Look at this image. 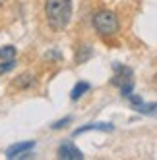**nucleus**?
<instances>
[{
  "instance_id": "6e6552de",
  "label": "nucleus",
  "mask_w": 157,
  "mask_h": 160,
  "mask_svg": "<svg viewBox=\"0 0 157 160\" xmlns=\"http://www.w3.org/2000/svg\"><path fill=\"white\" fill-rule=\"evenodd\" d=\"M89 89H91V85H89L87 81H78V83L74 85V89H72V93H70V98H72V100H80Z\"/></svg>"
},
{
  "instance_id": "7ed1b4c3",
  "label": "nucleus",
  "mask_w": 157,
  "mask_h": 160,
  "mask_svg": "<svg viewBox=\"0 0 157 160\" xmlns=\"http://www.w3.org/2000/svg\"><path fill=\"white\" fill-rule=\"evenodd\" d=\"M113 70H115V75L111 79V83L116 85L120 89L122 97L128 98L132 95V89H134V72H132V68L122 66V64H113Z\"/></svg>"
},
{
  "instance_id": "4468645a",
  "label": "nucleus",
  "mask_w": 157,
  "mask_h": 160,
  "mask_svg": "<svg viewBox=\"0 0 157 160\" xmlns=\"http://www.w3.org/2000/svg\"><path fill=\"white\" fill-rule=\"evenodd\" d=\"M128 98H130V102H132V106H140L142 102H143V100H142V98H140L138 95H136V97H134V95H130Z\"/></svg>"
},
{
  "instance_id": "f03ea898",
  "label": "nucleus",
  "mask_w": 157,
  "mask_h": 160,
  "mask_svg": "<svg viewBox=\"0 0 157 160\" xmlns=\"http://www.w3.org/2000/svg\"><path fill=\"white\" fill-rule=\"evenodd\" d=\"M118 18L115 12L111 10H99V12L93 16V29L99 33L101 37H113L118 33Z\"/></svg>"
},
{
  "instance_id": "0eeeda50",
  "label": "nucleus",
  "mask_w": 157,
  "mask_h": 160,
  "mask_svg": "<svg viewBox=\"0 0 157 160\" xmlns=\"http://www.w3.org/2000/svg\"><path fill=\"white\" fill-rule=\"evenodd\" d=\"M35 85V77H33L31 73H21L19 77H16V81H14V87L19 89V91H24V89H29Z\"/></svg>"
},
{
  "instance_id": "f8f14e48",
  "label": "nucleus",
  "mask_w": 157,
  "mask_h": 160,
  "mask_svg": "<svg viewBox=\"0 0 157 160\" xmlns=\"http://www.w3.org/2000/svg\"><path fill=\"white\" fill-rule=\"evenodd\" d=\"M16 58H10V60H2V64H0V73H8L10 70H14L16 68Z\"/></svg>"
},
{
  "instance_id": "dca6fc26",
  "label": "nucleus",
  "mask_w": 157,
  "mask_h": 160,
  "mask_svg": "<svg viewBox=\"0 0 157 160\" xmlns=\"http://www.w3.org/2000/svg\"><path fill=\"white\" fill-rule=\"evenodd\" d=\"M153 83H155V87H157V73H155V77H153Z\"/></svg>"
},
{
  "instance_id": "9d476101",
  "label": "nucleus",
  "mask_w": 157,
  "mask_h": 160,
  "mask_svg": "<svg viewBox=\"0 0 157 160\" xmlns=\"http://www.w3.org/2000/svg\"><path fill=\"white\" fill-rule=\"evenodd\" d=\"M10 58H16V48L12 47V44L0 48V60H10Z\"/></svg>"
},
{
  "instance_id": "423d86ee",
  "label": "nucleus",
  "mask_w": 157,
  "mask_h": 160,
  "mask_svg": "<svg viewBox=\"0 0 157 160\" xmlns=\"http://www.w3.org/2000/svg\"><path fill=\"white\" fill-rule=\"evenodd\" d=\"M93 129H97V131H113L115 125H113V123H87V125H84V128L76 129L74 135H82V133H85V131H93Z\"/></svg>"
},
{
  "instance_id": "9b49d317",
  "label": "nucleus",
  "mask_w": 157,
  "mask_h": 160,
  "mask_svg": "<svg viewBox=\"0 0 157 160\" xmlns=\"http://www.w3.org/2000/svg\"><path fill=\"white\" fill-rule=\"evenodd\" d=\"M136 110L140 112V114H157V102H153V104H142L140 106H136Z\"/></svg>"
},
{
  "instance_id": "f257e3e1",
  "label": "nucleus",
  "mask_w": 157,
  "mask_h": 160,
  "mask_svg": "<svg viewBox=\"0 0 157 160\" xmlns=\"http://www.w3.org/2000/svg\"><path fill=\"white\" fill-rule=\"evenodd\" d=\"M45 16L51 29H66L72 19V0H45Z\"/></svg>"
},
{
  "instance_id": "1a4fd4ad",
  "label": "nucleus",
  "mask_w": 157,
  "mask_h": 160,
  "mask_svg": "<svg viewBox=\"0 0 157 160\" xmlns=\"http://www.w3.org/2000/svg\"><path fill=\"white\" fill-rule=\"evenodd\" d=\"M91 54H93V48L89 47V44H84V47H80V48H78L76 62H78V64H84L87 58H91Z\"/></svg>"
},
{
  "instance_id": "2eb2a0df",
  "label": "nucleus",
  "mask_w": 157,
  "mask_h": 160,
  "mask_svg": "<svg viewBox=\"0 0 157 160\" xmlns=\"http://www.w3.org/2000/svg\"><path fill=\"white\" fill-rule=\"evenodd\" d=\"M49 58H60V52H49Z\"/></svg>"
},
{
  "instance_id": "20e7f679",
  "label": "nucleus",
  "mask_w": 157,
  "mask_h": 160,
  "mask_svg": "<svg viewBox=\"0 0 157 160\" xmlns=\"http://www.w3.org/2000/svg\"><path fill=\"white\" fill-rule=\"evenodd\" d=\"M57 154H58V158H62V160H82V158H84V152H82L78 147H74L70 141L62 143V145L58 147Z\"/></svg>"
},
{
  "instance_id": "ddd939ff",
  "label": "nucleus",
  "mask_w": 157,
  "mask_h": 160,
  "mask_svg": "<svg viewBox=\"0 0 157 160\" xmlns=\"http://www.w3.org/2000/svg\"><path fill=\"white\" fill-rule=\"evenodd\" d=\"M70 122H72V118L66 116V118H62V120H58V122H54L51 128H52V129H62V128H66V123H70Z\"/></svg>"
},
{
  "instance_id": "39448f33",
  "label": "nucleus",
  "mask_w": 157,
  "mask_h": 160,
  "mask_svg": "<svg viewBox=\"0 0 157 160\" xmlns=\"http://www.w3.org/2000/svg\"><path fill=\"white\" fill-rule=\"evenodd\" d=\"M35 147V141H25V143H16V145H12L6 151V158H18L19 154H24V152H27V151H31V148Z\"/></svg>"
}]
</instances>
